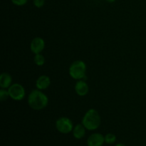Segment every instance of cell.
I'll list each match as a JSON object with an SVG mask.
<instances>
[{
  "label": "cell",
  "mask_w": 146,
  "mask_h": 146,
  "mask_svg": "<svg viewBox=\"0 0 146 146\" xmlns=\"http://www.w3.org/2000/svg\"><path fill=\"white\" fill-rule=\"evenodd\" d=\"M29 106L35 111H41L48 106V98L42 91L38 89L32 90L29 94L27 99Z\"/></svg>",
  "instance_id": "obj_1"
},
{
  "label": "cell",
  "mask_w": 146,
  "mask_h": 146,
  "mask_svg": "<svg viewBox=\"0 0 146 146\" xmlns=\"http://www.w3.org/2000/svg\"><path fill=\"white\" fill-rule=\"evenodd\" d=\"M101 123V115L98 111L91 108L86 111L82 118V124L88 131H95L99 128Z\"/></svg>",
  "instance_id": "obj_2"
},
{
  "label": "cell",
  "mask_w": 146,
  "mask_h": 146,
  "mask_svg": "<svg viewBox=\"0 0 146 146\" xmlns=\"http://www.w3.org/2000/svg\"><path fill=\"white\" fill-rule=\"evenodd\" d=\"M68 74L74 79L83 80L86 77V64L81 60L74 61L68 68Z\"/></svg>",
  "instance_id": "obj_3"
},
{
  "label": "cell",
  "mask_w": 146,
  "mask_h": 146,
  "mask_svg": "<svg viewBox=\"0 0 146 146\" xmlns=\"http://www.w3.org/2000/svg\"><path fill=\"white\" fill-rule=\"evenodd\" d=\"M8 92L9 94V98L17 101L23 100L26 96L25 88L21 84L18 83L11 84V86L8 88Z\"/></svg>",
  "instance_id": "obj_4"
},
{
  "label": "cell",
  "mask_w": 146,
  "mask_h": 146,
  "mask_svg": "<svg viewBox=\"0 0 146 146\" xmlns=\"http://www.w3.org/2000/svg\"><path fill=\"white\" fill-rule=\"evenodd\" d=\"M55 125L57 131L63 134L69 133L74 128L71 120L67 117H61L57 119Z\"/></svg>",
  "instance_id": "obj_5"
},
{
  "label": "cell",
  "mask_w": 146,
  "mask_h": 146,
  "mask_svg": "<svg viewBox=\"0 0 146 146\" xmlns=\"http://www.w3.org/2000/svg\"><path fill=\"white\" fill-rule=\"evenodd\" d=\"M45 41L41 37H35L30 44V49L34 54H41L45 48Z\"/></svg>",
  "instance_id": "obj_6"
},
{
  "label": "cell",
  "mask_w": 146,
  "mask_h": 146,
  "mask_svg": "<svg viewBox=\"0 0 146 146\" xmlns=\"http://www.w3.org/2000/svg\"><path fill=\"white\" fill-rule=\"evenodd\" d=\"M74 90L78 96L81 97L86 96L89 91V86L84 80H78L76 83Z\"/></svg>",
  "instance_id": "obj_7"
},
{
  "label": "cell",
  "mask_w": 146,
  "mask_h": 146,
  "mask_svg": "<svg viewBox=\"0 0 146 146\" xmlns=\"http://www.w3.org/2000/svg\"><path fill=\"white\" fill-rule=\"evenodd\" d=\"M105 143L104 136L101 133H95L88 137L87 140L88 146H102Z\"/></svg>",
  "instance_id": "obj_8"
},
{
  "label": "cell",
  "mask_w": 146,
  "mask_h": 146,
  "mask_svg": "<svg viewBox=\"0 0 146 146\" xmlns=\"http://www.w3.org/2000/svg\"><path fill=\"white\" fill-rule=\"evenodd\" d=\"M51 78L46 75H41L37 78L36 81V87L37 89L44 91L48 88L51 85Z\"/></svg>",
  "instance_id": "obj_9"
},
{
  "label": "cell",
  "mask_w": 146,
  "mask_h": 146,
  "mask_svg": "<svg viewBox=\"0 0 146 146\" xmlns=\"http://www.w3.org/2000/svg\"><path fill=\"white\" fill-rule=\"evenodd\" d=\"M12 84V77L9 73L3 72L0 76V87L8 89Z\"/></svg>",
  "instance_id": "obj_10"
},
{
  "label": "cell",
  "mask_w": 146,
  "mask_h": 146,
  "mask_svg": "<svg viewBox=\"0 0 146 146\" xmlns=\"http://www.w3.org/2000/svg\"><path fill=\"white\" fill-rule=\"evenodd\" d=\"M86 128L84 127V125L81 124H77L75 125L73 129V135L74 137L76 139H81L84 138L86 135Z\"/></svg>",
  "instance_id": "obj_11"
},
{
  "label": "cell",
  "mask_w": 146,
  "mask_h": 146,
  "mask_svg": "<svg viewBox=\"0 0 146 146\" xmlns=\"http://www.w3.org/2000/svg\"><path fill=\"white\" fill-rule=\"evenodd\" d=\"M34 64L36 66H42L45 64V57L41 54H35V56L34 57Z\"/></svg>",
  "instance_id": "obj_12"
},
{
  "label": "cell",
  "mask_w": 146,
  "mask_h": 146,
  "mask_svg": "<svg viewBox=\"0 0 146 146\" xmlns=\"http://www.w3.org/2000/svg\"><path fill=\"white\" fill-rule=\"evenodd\" d=\"M104 139L107 144H113L116 141V136L113 133H108L104 136Z\"/></svg>",
  "instance_id": "obj_13"
},
{
  "label": "cell",
  "mask_w": 146,
  "mask_h": 146,
  "mask_svg": "<svg viewBox=\"0 0 146 146\" xmlns=\"http://www.w3.org/2000/svg\"><path fill=\"white\" fill-rule=\"evenodd\" d=\"M9 98V94L8 89H5V88H1L0 90V100L1 101H4Z\"/></svg>",
  "instance_id": "obj_14"
},
{
  "label": "cell",
  "mask_w": 146,
  "mask_h": 146,
  "mask_svg": "<svg viewBox=\"0 0 146 146\" xmlns=\"http://www.w3.org/2000/svg\"><path fill=\"white\" fill-rule=\"evenodd\" d=\"M28 1L29 0H11V3L17 7H22V6L26 5Z\"/></svg>",
  "instance_id": "obj_15"
},
{
  "label": "cell",
  "mask_w": 146,
  "mask_h": 146,
  "mask_svg": "<svg viewBox=\"0 0 146 146\" xmlns=\"http://www.w3.org/2000/svg\"><path fill=\"white\" fill-rule=\"evenodd\" d=\"M33 4L36 8H41L45 4V0H33Z\"/></svg>",
  "instance_id": "obj_16"
},
{
  "label": "cell",
  "mask_w": 146,
  "mask_h": 146,
  "mask_svg": "<svg viewBox=\"0 0 146 146\" xmlns=\"http://www.w3.org/2000/svg\"><path fill=\"white\" fill-rule=\"evenodd\" d=\"M106 1L108 3H113V2H115L116 0H106Z\"/></svg>",
  "instance_id": "obj_17"
},
{
  "label": "cell",
  "mask_w": 146,
  "mask_h": 146,
  "mask_svg": "<svg viewBox=\"0 0 146 146\" xmlns=\"http://www.w3.org/2000/svg\"><path fill=\"white\" fill-rule=\"evenodd\" d=\"M115 146H125V145L123 143H118V144H117Z\"/></svg>",
  "instance_id": "obj_18"
}]
</instances>
